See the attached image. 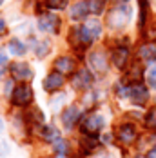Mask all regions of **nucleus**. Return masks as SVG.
Here are the masks:
<instances>
[{
    "label": "nucleus",
    "instance_id": "nucleus-1",
    "mask_svg": "<svg viewBox=\"0 0 156 158\" xmlns=\"http://www.w3.org/2000/svg\"><path fill=\"white\" fill-rule=\"evenodd\" d=\"M82 133L87 135V136H96L102 127H104V116L98 114V113H89L84 120H82Z\"/></svg>",
    "mask_w": 156,
    "mask_h": 158
},
{
    "label": "nucleus",
    "instance_id": "nucleus-2",
    "mask_svg": "<svg viewBox=\"0 0 156 158\" xmlns=\"http://www.w3.org/2000/svg\"><path fill=\"white\" fill-rule=\"evenodd\" d=\"M11 102L16 107H26L33 102V89L27 85V84H20L16 85L11 93Z\"/></svg>",
    "mask_w": 156,
    "mask_h": 158
},
{
    "label": "nucleus",
    "instance_id": "nucleus-3",
    "mask_svg": "<svg viewBox=\"0 0 156 158\" xmlns=\"http://www.w3.org/2000/svg\"><path fill=\"white\" fill-rule=\"evenodd\" d=\"M122 95H125L127 98H131L134 104H145L147 102V98H149V91H147V87L140 84V82H136V84H133V85H129V87H125L124 91H120Z\"/></svg>",
    "mask_w": 156,
    "mask_h": 158
},
{
    "label": "nucleus",
    "instance_id": "nucleus-4",
    "mask_svg": "<svg viewBox=\"0 0 156 158\" xmlns=\"http://www.w3.org/2000/svg\"><path fill=\"white\" fill-rule=\"evenodd\" d=\"M129 16H131V9H127L125 6H120V7H114L109 13L107 22H109V26L113 29H120V27H124L127 24Z\"/></svg>",
    "mask_w": 156,
    "mask_h": 158
},
{
    "label": "nucleus",
    "instance_id": "nucleus-5",
    "mask_svg": "<svg viewBox=\"0 0 156 158\" xmlns=\"http://www.w3.org/2000/svg\"><path fill=\"white\" fill-rule=\"evenodd\" d=\"M58 26H60V18L55 15H42L38 18V27L40 31L44 33H56L58 31Z\"/></svg>",
    "mask_w": 156,
    "mask_h": 158
},
{
    "label": "nucleus",
    "instance_id": "nucleus-6",
    "mask_svg": "<svg viewBox=\"0 0 156 158\" xmlns=\"http://www.w3.org/2000/svg\"><path fill=\"white\" fill-rule=\"evenodd\" d=\"M9 71H11L13 78H16V80H29L33 77L31 67L26 62H13L9 65Z\"/></svg>",
    "mask_w": 156,
    "mask_h": 158
},
{
    "label": "nucleus",
    "instance_id": "nucleus-7",
    "mask_svg": "<svg viewBox=\"0 0 156 158\" xmlns=\"http://www.w3.org/2000/svg\"><path fill=\"white\" fill-rule=\"evenodd\" d=\"M116 138H118V142H122V143H133L136 140V129H134V126H131V124L120 126L118 131H116Z\"/></svg>",
    "mask_w": 156,
    "mask_h": 158
},
{
    "label": "nucleus",
    "instance_id": "nucleus-8",
    "mask_svg": "<svg viewBox=\"0 0 156 158\" xmlns=\"http://www.w3.org/2000/svg\"><path fill=\"white\" fill-rule=\"evenodd\" d=\"M89 65H91V69H94L96 73H102L104 75L107 71V56L104 53H100V51L91 53L89 55Z\"/></svg>",
    "mask_w": 156,
    "mask_h": 158
},
{
    "label": "nucleus",
    "instance_id": "nucleus-9",
    "mask_svg": "<svg viewBox=\"0 0 156 158\" xmlns=\"http://www.w3.org/2000/svg\"><path fill=\"white\" fill-rule=\"evenodd\" d=\"M91 84H93V77H91V73H89L87 69H80V71L75 73V77H73V85H75L76 89H87Z\"/></svg>",
    "mask_w": 156,
    "mask_h": 158
},
{
    "label": "nucleus",
    "instance_id": "nucleus-10",
    "mask_svg": "<svg viewBox=\"0 0 156 158\" xmlns=\"http://www.w3.org/2000/svg\"><path fill=\"white\" fill-rule=\"evenodd\" d=\"M55 69L60 75H71L75 73V60L71 56H60L55 60Z\"/></svg>",
    "mask_w": 156,
    "mask_h": 158
},
{
    "label": "nucleus",
    "instance_id": "nucleus-11",
    "mask_svg": "<svg viewBox=\"0 0 156 158\" xmlns=\"http://www.w3.org/2000/svg\"><path fill=\"white\" fill-rule=\"evenodd\" d=\"M64 85V75L60 73H51V75H47L46 80H44V89L49 91V93H53V91H58L60 87Z\"/></svg>",
    "mask_w": 156,
    "mask_h": 158
},
{
    "label": "nucleus",
    "instance_id": "nucleus-12",
    "mask_svg": "<svg viewBox=\"0 0 156 158\" xmlns=\"http://www.w3.org/2000/svg\"><path fill=\"white\" fill-rule=\"evenodd\" d=\"M89 13H91V11H89V4L84 2V0H80V2L75 4V6H71L69 16H71V20H76L78 22V20H84Z\"/></svg>",
    "mask_w": 156,
    "mask_h": 158
},
{
    "label": "nucleus",
    "instance_id": "nucleus-13",
    "mask_svg": "<svg viewBox=\"0 0 156 158\" xmlns=\"http://www.w3.org/2000/svg\"><path fill=\"white\" fill-rule=\"evenodd\" d=\"M80 114H82V113H80V109H78L76 106H71V107H67V109L62 113V124L67 127V129H71V127H73V126L78 122Z\"/></svg>",
    "mask_w": 156,
    "mask_h": 158
},
{
    "label": "nucleus",
    "instance_id": "nucleus-14",
    "mask_svg": "<svg viewBox=\"0 0 156 158\" xmlns=\"http://www.w3.org/2000/svg\"><path fill=\"white\" fill-rule=\"evenodd\" d=\"M113 64L118 67V69H124L127 60H129V49L127 48H116L113 51V56H111Z\"/></svg>",
    "mask_w": 156,
    "mask_h": 158
},
{
    "label": "nucleus",
    "instance_id": "nucleus-15",
    "mask_svg": "<svg viewBox=\"0 0 156 158\" xmlns=\"http://www.w3.org/2000/svg\"><path fill=\"white\" fill-rule=\"evenodd\" d=\"M84 27H85L87 33L93 36V40H96V38L102 35V24H100L98 20H87V22L84 24Z\"/></svg>",
    "mask_w": 156,
    "mask_h": 158
},
{
    "label": "nucleus",
    "instance_id": "nucleus-16",
    "mask_svg": "<svg viewBox=\"0 0 156 158\" xmlns=\"http://www.w3.org/2000/svg\"><path fill=\"white\" fill-rule=\"evenodd\" d=\"M140 56L143 60H154L156 58V48L154 46H151V44H147V46H142L140 48Z\"/></svg>",
    "mask_w": 156,
    "mask_h": 158
},
{
    "label": "nucleus",
    "instance_id": "nucleus-17",
    "mask_svg": "<svg viewBox=\"0 0 156 158\" xmlns=\"http://www.w3.org/2000/svg\"><path fill=\"white\" fill-rule=\"evenodd\" d=\"M9 51H11L13 55H16V56H20V55H24V53H26V46H24L20 40H16V38H15V40H11V42H9Z\"/></svg>",
    "mask_w": 156,
    "mask_h": 158
},
{
    "label": "nucleus",
    "instance_id": "nucleus-18",
    "mask_svg": "<svg viewBox=\"0 0 156 158\" xmlns=\"http://www.w3.org/2000/svg\"><path fill=\"white\" fill-rule=\"evenodd\" d=\"M89 11L94 15H100L104 11V6H105V0H89Z\"/></svg>",
    "mask_w": 156,
    "mask_h": 158
},
{
    "label": "nucleus",
    "instance_id": "nucleus-19",
    "mask_svg": "<svg viewBox=\"0 0 156 158\" xmlns=\"http://www.w3.org/2000/svg\"><path fill=\"white\" fill-rule=\"evenodd\" d=\"M69 0H46V6L49 9H64Z\"/></svg>",
    "mask_w": 156,
    "mask_h": 158
},
{
    "label": "nucleus",
    "instance_id": "nucleus-20",
    "mask_svg": "<svg viewBox=\"0 0 156 158\" xmlns=\"http://www.w3.org/2000/svg\"><path fill=\"white\" fill-rule=\"evenodd\" d=\"M145 126L151 127V129H156V109H151L145 116Z\"/></svg>",
    "mask_w": 156,
    "mask_h": 158
},
{
    "label": "nucleus",
    "instance_id": "nucleus-21",
    "mask_svg": "<svg viewBox=\"0 0 156 158\" xmlns=\"http://www.w3.org/2000/svg\"><path fill=\"white\" fill-rule=\"evenodd\" d=\"M55 149H56V153H58L60 156H64V155L67 153V143L64 142V140H60V138H56V140H55Z\"/></svg>",
    "mask_w": 156,
    "mask_h": 158
},
{
    "label": "nucleus",
    "instance_id": "nucleus-22",
    "mask_svg": "<svg viewBox=\"0 0 156 158\" xmlns=\"http://www.w3.org/2000/svg\"><path fill=\"white\" fill-rule=\"evenodd\" d=\"M147 82L151 87H156V65H151L147 71Z\"/></svg>",
    "mask_w": 156,
    "mask_h": 158
},
{
    "label": "nucleus",
    "instance_id": "nucleus-23",
    "mask_svg": "<svg viewBox=\"0 0 156 158\" xmlns=\"http://www.w3.org/2000/svg\"><path fill=\"white\" fill-rule=\"evenodd\" d=\"M140 78H142V67L140 65H134L133 71H131V75H129V80H133V84H136Z\"/></svg>",
    "mask_w": 156,
    "mask_h": 158
},
{
    "label": "nucleus",
    "instance_id": "nucleus-24",
    "mask_svg": "<svg viewBox=\"0 0 156 158\" xmlns=\"http://www.w3.org/2000/svg\"><path fill=\"white\" fill-rule=\"evenodd\" d=\"M96 145H98V143H96V138H94V136H89L87 140H84V149H85V151H91Z\"/></svg>",
    "mask_w": 156,
    "mask_h": 158
},
{
    "label": "nucleus",
    "instance_id": "nucleus-25",
    "mask_svg": "<svg viewBox=\"0 0 156 158\" xmlns=\"http://www.w3.org/2000/svg\"><path fill=\"white\" fill-rule=\"evenodd\" d=\"M6 65H7V56H6L4 53H0V77H2L4 71H6Z\"/></svg>",
    "mask_w": 156,
    "mask_h": 158
},
{
    "label": "nucleus",
    "instance_id": "nucleus-26",
    "mask_svg": "<svg viewBox=\"0 0 156 158\" xmlns=\"http://www.w3.org/2000/svg\"><path fill=\"white\" fill-rule=\"evenodd\" d=\"M147 158H156V145L149 151V153H147Z\"/></svg>",
    "mask_w": 156,
    "mask_h": 158
},
{
    "label": "nucleus",
    "instance_id": "nucleus-27",
    "mask_svg": "<svg viewBox=\"0 0 156 158\" xmlns=\"http://www.w3.org/2000/svg\"><path fill=\"white\" fill-rule=\"evenodd\" d=\"M4 31H6V22H4V20L0 18V35H2Z\"/></svg>",
    "mask_w": 156,
    "mask_h": 158
},
{
    "label": "nucleus",
    "instance_id": "nucleus-28",
    "mask_svg": "<svg viewBox=\"0 0 156 158\" xmlns=\"http://www.w3.org/2000/svg\"><path fill=\"white\" fill-rule=\"evenodd\" d=\"M2 129H4V122H2V118H0V133H2Z\"/></svg>",
    "mask_w": 156,
    "mask_h": 158
},
{
    "label": "nucleus",
    "instance_id": "nucleus-29",
    "mask_svg": "<svg viewBox=\"0 0 156 158\" xmlns=\"http://www.w3.org/2000/svg\"><path fill=\"white\" fill-rule=\"evenodd\" d=\"M2 2H4V0H0V6H2Z\"/></svg>",
    "mask_w": 156,
    "mask_h": 158
}]
</instances>
